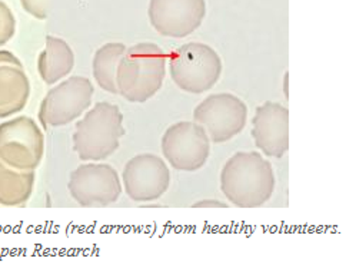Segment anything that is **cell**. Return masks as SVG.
Here are the masks:
<instances>
[{
    "label": "cell",
    "mask_w": 356,
    "mask_h": 268,
    "mask_svg": "<svg viewBox=\"0 0 356 268\" xmlns=\"http://www.w3.org/2000/svg\"><path fill=\"white\" fill-rule=\"evenodd\" d=\"M272 164L257 151H241L226 161L220 173V191L238 208H259L275 191Z\"/></svg>",
    "instance_id": "obj_1"
},
{
    "label": "cell",
    "mask_w": 356,
    "mask_h": 268,
    "mask_svg": "<svg viewBox=\"0 0 356 268\" xmlns=\"http://www.w3.org/2000/svg\"><path fill=\"white\" fill-rule=\"evenodd\" d=\"M166 77V54L152 42H140L126 47L116 72V86L120 96L134 104H143L154 97Z\"/></svg>",
    "instance_id": "obj_2"
},
{
    "label": "cell",
    "mask_w": 356,
    "mask_h": 268,
    "mask_svg": "<svg viewBox=\"0 0 356 268\" xmlns=\"http://www.w3.org/2000/svg\"><path fill=\"white\" fill-rule=\"evenodd\" d=\"M124 135L123 113L118 105L97 102L76 124L73 151L83 162H100L112 157Z\"/></svg>",
    "instance_id": "obj_3"
},
{
    "label": "cell",
    "mask_w": 356,
    "mask_h": 268,
    "mask_svg": "<svg viewBox=\"0 0 356 268\" xmlns=\"http://www.w3.org/2000/svg\"><path fill=\"white\" fill-rule=\"evenodd\" d=\"M223 63L215 49L202 42L177 47L169 58L173 84L184 92L199 95L211 90L222 77Z\"/></svg>",
    "instance_id": "obj_4"
},
{
    "label": "cell",
    "mask_w": 356,
    "mask_h": 268,
    "mask_svg": "<svg viewBox=\"0 0 356 268\" xmlns=\"http://www.w3.org/2000/svg\"><path fill=\"white\" fill-rule=\"evenodd\" d=\"M44 155V134L26 115L0 124V161L19 171H36Z\"/></svg>",
    "instance_id": "obj_5"
},
{
    "label": "cell",
    "mask_w": 356,
    "mask_h": 268,
    "mask_svg": "<svg viewBox=\"0 0 356 268\" xmlns=\"http://www.w3.org/2000/svg\"><path fill=\"white\" fill-rule=\"evenodd\" d=\"M93 84L85 77H70L50 89L39 108L43 128H59L81 118L92 105Z\"/></svg>",
    "instance_id": "obj_6"
},
{
    "label": "cell",
    "mask_w": 356,
    "mask_h": 268,
    "mask_svg": "<svg viewBox=\"0 0 356 268\" xmlns=\"http://www.w3.org/2000/svg\"><path fill=\"white\" fill-rule=\"evenodd\" d=\"M193 120L207 131L211 142L223 143L245 129L248 107L234 93H213L195 108Z\"/></svg>",
    "instance_id": "obj_7"
},
{
    "label": "cell",
    "mask_w": 356,
    "mask_h": 268,
    "mask_svg": "<svg viewBox=\"0 0 356 268\" xmlns=\"http://www.w3.org/2000/svg\"><path fill=\"white\" fill-rule=\"evenodd\" d=\"M211 139L195 120L170 125L162 136V154L176 171L195 173L205 166L211 155Z\"/></svg>",
    "instance_id": "obj_8"
},
{
    "label": "cell",
    "mask_w": 356,
    "mask_h": 268,
    "mask_svg": "<svg viewBox=\"0 0 356 268\" xmlns=\"http://www.w3.org/2000/svg\"><path fill=\"white\" fill-rule=\"evenodd\" d=\"M70 197L83 208L108 207L122 194L118 171L105 162H86L76 168L69 177Z\"/></svg>",
    "instance_id": "obj_9"
},
{
    "label": "cell",
    "mask_w": 356,
    "mask_h": 268,
    "mask_svg": "<svg viewBox=\"0 0 356 268\" xmlns=\"http://www.w3.org/2000/svg\"><path fill=\"white\" fill-rule=\"evenodd\" d=\"M170 185L169 168L155 154H139L126 162L122 187L135 203H150L162 198Z\"/></svg>",
    "instance_id": "obj_10"
},
{
    "label": "cell",
    "mask_w": 356,
    "mask_h": 268,
    "mask_svg": "<svg viewBox=\"0 0 356 268\" xmlns=\"http://www.w3.org/2000/svg\"><path fill=\"white\" fill-rule=\"evenodd\" d=\"M149 22L159 35L182 39L200 28L207 16L205 0H149Z\"/></svg>",
    "instance_id": "obj_11"
},
{
    "label": "cell",
    "mask_w": 356,
    "mask_h": 268,
    "mask_svg": "<svg viewBox=\"0 0 356 268\" xmlns=\"http://www.w3.org/2000/svg\"><path fill=\"white\" fill-rule=\"evenodd\" d=\"M252 138L264 155L282 158L289 150V109L277 102H265L252 119Z\"/></svg>",
    "instance_id": "obj_12"
},
{
    "label": "cell",
    "mask_w": 356,
    "mask_h": 268,
    "mask_svg": "<svg viewBox=\"0 0 356 268\" xmlns=\"http://www.w3.org/2000/svg\"><path fill=\"white\" fill-rule=\"evenodd\" d=\"M31 90L20 59L9 51H0V119L16 116L26 108Z\"/></svg>",
    "instance_id": "obj_13"
},
{
    "label": "cell",
    "mask_w": 356,
    "mask_h": 268,
    "mask_svg": "<svg viewBox=\"0 0 356 268\" xmlns=\"http://www.w3.org/2000/svg\"><path fill=\"white\" fill-rule=\"evenodd\" d=\"M74 68V54L60 38L46 36V46L38 58V72L46 85H55L70 75Z\"/></svg>",
    "instance_id": "obj_14"
},
{
    "label": "cell",
    "mask_w": 356,
    "mask_h": 268,
    "mask_svg": "<svg viewBox=\"0 0 356 268\" xmlns=\"http://www.w3.org/2000/svg\"><path fill=\"white\" fill-rule=\"evenodd\" d=\"M36 182L35 171H19L0 161V207L19 208L31 200Z\"/></svg>",
    "instance_id": "obj_15"
},
{
    "label": "cell",
    "mask_w": 356,
    "mask_h": 268,
    "mask_svg": "<svg viewBox=\"0 0 356 268\" xmlns=\"http://www.w3.org/2000/svg\"><path fill=\"white\" fill-rule=\"evenodd\" d=\"M126 47L128 46L120 42H111L100 46L93 56L92 72L95 81L102 89L113 95H119L116 86V72Z\"/></svg>",
    "instance_id": "obj_16"
},
{
    "label": "cell",
    "mask_w": 356,
    "mask_h": 268,
    "mask_svg": "<svg viewBox=\"0 0 356 268\" xmlns=\"http://www.w3.org/2000/svg\"><path fill=\"white\" fill-rule=\"evenodd\" d=\"M16 33V17L10 8L0 0V46L6 45Z\"/></svg>",
    "instance_id": "obj_17"
},
{
    "label": "cell",
    "mask_w": 356,
    "mask_h": 268,
    "mask_svg": "<svg viewBox=\"0 0 356 268\" xmlns=\"http://www.w3.org/2000/svg\"><path fill=\"white\" fill-rule=\"evenodd\" d=\"M20 5L31 16L39 20H44L47 17L49 0H20Z\"/></svg>",
    "instance_id": "obj_18"
},
{
    "label": "cell",
    "mask_w": 356,
    "mask_h": 268,
    "mask_svg": "<svg viewBox=\"0 0 356 268\" xmlns=\"http://www.w3.org/2000/svg\"><path fill=\"white\" fill-rule=\"evenodd\" d=\"M192 207L193 208H229L227 204L218 200H203V201L195 203Z\"/></svg>",
    "instance_id": "obj_19"
},
{
    "label": "cell",
    "mask_w": 356,
    "mask_h": 268,
    "mask_svg": "<svg viewBox=\"0 0 356 268\" xmlns=\"http://www.w3.org/2000/svg\"><path fill=\"white\" fill-rule=\"evenodd\" d=\"M288 78H289V73L286 72V73H285V77H284V93H285V96H286V97H289V90H288V85H289V82H288Z\"/></svg>",
    "instance_id": "obj_20"
}]
</instances>
